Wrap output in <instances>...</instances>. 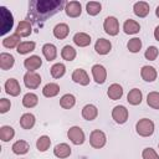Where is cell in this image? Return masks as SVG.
<instances>
[{"label": "cell", "mask_w": 159, "mask_h": 159, "mask_svg": "<svg viewBox=\"0 0 159 159\" xmlns=\"http://www.w3.org/2000/svg\"><path fill=\"white\" fill-rule=\"evenodd\" d=\"M142 158L143 159H159V155L153 148H145L142 152Z\"/></svg>", "instance_id": "42"}, {"label": "cell", "mask_w": 159, "mask_h": 159, "mask_svg": "<svg viewBox=\"0 0 159 159\" xmlns=\"http://www.w3.org/2000/svg\"><path fill=\"white\" fill-rule=\"evenodd\" d=\"M65 12L68 17H78L82 12V5L78 1H68L65 4Z\"/></svg>", "instance_id": "10"}, {"label": "cell", "mask_w": 159, "mask_h": 159, "mask_svg": "<svg viewBox=\"0 0 159 159\" xmlns=\"http://www.w3.org/2000/svg\"><path fill=\"white\" fill-rule=\"evenodd\" d=\"M0 16H1V35H5L6 32H9L12 26H14V17L12 14L5 7V6H0Z\"/></svg>", "instance_id": "3"}, {"label": "cell", "mask_w": 159, "mask_h": 159, "mask_svg": "<svg viewBox=\"0 0 159 159\" xmlns=\"http://www.w3.org/2000/svg\"><path fill=\"white\" fill-rule=\"evenodd\" d=\"M50 71H51V76L53 78H61L65 75V72H66V67H65L63 63L58 62V63L52 65V67L50 68Z\"/></svg>", "instance_id": "38"}, {"label": "cell", "mask_w": 159, "mask_h": 159, "mask_svg": "<svg viewBox=\"0 0 159 159\" xmlns=\"http://www.w3.org/2000/svg\"><path fill=\"white\" fill-rule=\"evenodd\" d=\"M24 83L29 89H36L41 83V76L37 72L27 71L24 75Z\"/></svg>", "instance_id": "6"}, {"label": "cell", "mask_w": 159, "mask_h": 159, "mask_svg": "<svg viewBox=\"0 0 159 159\" xmlns=\"http://www.w3.org/2000/svg\"><path fill=\"white\" fill-rule=\"evenodd\" d=\"M140 30V25L138 21L133 20V19H128L124 21L123 24V31L127 34V35H134V34H138Z\"/></svg>", "instance_id": "18"}, {"label": "cell", "mask_w": 159, "mask_h": 159, "mask_svg": "<svg viewBox=\"0 0 159 159\" xmlns=\"http://www.w3.org/2000/svg\"><path fill=\"white\" fill-rule=\"evenodd\" d=\"M11 149H12V152H14L16 155H24V154H26V153L29 152L30 144H29L26 140L20 139V140H16V142L12 144Z\"/></svg>", "instance_id": "25"}, {"label": "cell", "mask_w": 159, "mask_h": 159, "mask_svg": "<svg viewBox=\"0 0 159 159\" xmlns=\"http://www.w3.org/2000/svg\"><path fill=\"white\" fill-rule=\"evenodd\" d=\"M103 29L109 36H116L119 32V22L114 16H108L104 19Z\"/></svg>", "instance_id": "7"}, {"label": "cell", "mask_w": 159, "mask_h": 159, "mask_svg": "<svg viewBox=\"0 0 159 159\" xmlns=\"http://www.w3.org/2000/svg\"><path fill=\"white\" fill-rule=\"evenodd\" d=\"M42 53H43L45 58L50 62V61H53L57 57V48L53 43H45L42 46Z\"/></svg>", "instance_id": "27"}, {"label": "cell", "mask_w": 159, "mask_h": 159, "mask_svg": "<svg viewBox=\"0 0 159 159\" xmlns=\"http://www.w3.org/2000/svg\"><path fill=\"white\" fill-rule=\"evenodd\" d=\"M101 10H102V5L98 1H89V2L86 4V11L91 16L98 15L101 12Z\"/></svg>", "instance_id": "36"}, {"label": "cell", "mask_w": 159, "mask_h": 159, "mask_svg": "<svg viewBox=\"0 0 159 159\" xmlns=\"http://www.w3.org/2000/svg\"><path fill=\"white\" fill-rule=\"evenodd\" d=\"M76 55H77L76 53V50L72 46H70V45L63 46L62 50H61V57L65 61H73L75 57H76Z\"/></svg>", "instance_id": "35"}, {"label": "cell", "mask_w": 159, "mask_h": 159, "mask_svg": "<svg viewBox=\"0 0 159 159\" xmlns=\"http://www.w3.org/2000/svg\"><path fill=\"white\" fill-rule=\"evenodd\" d=\"M11 108V102L6 98H1L0 99V113H6L9 109Z\"/></svg>", "instance_id": "43"}, {"label": "cell", "mask_w": 159, "mask_h": 159, "mask_svg": "<svg viewBox=\"0 0 159 159\" xmlns=\"http://www.w3.org/2000/svg\"><path fill=\"white\" fill-rule=\"evenodd\" d=\"M158 53H159V51H158V48L155 46H149L144 52V57L147 60H149V61H154L158 57Z\"/></svg>", "instance_id": "41"}, {"label": "cell", "mask_w": 159, "mask_h": 159, "mask_svg": "<svg viewBox=\"0 0 159 159\" xmlns=\"http://www.w3.org/2000/svg\"><path fill=\"white\" fill-rule=\"evenodd\" d=\"M68 34H70V27H68V25L65 24V22H60V24H57V25L53 27V36H55L56 39H58V40L66 39V37L68 36Z\"/></svg>", "instance_id": "19"}, {"label": "cell", "mask_w": 159, "mask_h": 159, "mask_svg": "<svg viewBox=\"0 0 159 159\" xmlns=\"http://www.w3.org/2000/svg\"><path fill=\"white\" fill-rule=\"evenodd\" d=\"M128 109L124 107V106H116L113 109H112V118L114 119L116 123L118 124H123L127 122L128 119Z\"/></svg>", "instance_id": "8"}, {"label": "cell", "mask_w": 159, "mask_h": 159, "mask_svg": "<svg viewBox=\"0 0 159 159\" xmlns=\"http://www.w3.org/2000/svg\"><path fill=\"white\" fill-rule=\"evenodd\" d=\"M76 104V98L71 93H66L60 98V106L63 109H71Z\"/></svg>", "instance_id": "31"}, {"label": "cell", "mask_w": 159, "mask_h": 159, "mask_svg": "<svg viewBox=\"0 0 159 159\" xmlns=\"http://www.w3.org/2000/svg\"><path fill=\"white\" fill-rule=\"evenodd\" d=\"M147 103L154 109H159V92H149L147 96Z\"/></svg>", "instance_id": "39"}, {"label": "cell", "mask_w": 159, "mask_h": 159, "mask_svg": "<svg viewBox=\"0 0 159 159\" xmlns=\"http://www.w3.org/2000/svg\"><path fill=\"white\" fill-rule=\"evenodd\" d=\"M112 48V43L109 40L106 39H98L94 43V50L98 55H107Z\"/></svg>", "instance_id": "14"}, {"label": "cell", "mask_w": 159, "mask_h": 159, "mask_svg": "<svg viewBox=\"0 0 159 159\" xmlns=\"http://www.w3.org/2000/svg\"><path fill=\"white\" fill-rule=\"evenodd\" d=\"M15 137V130L10 125H2L0 128V139L2 142H9Z\"/></svg>", "instance_id": "34"}, {"label": "cell", "mask_w": 159, "mask_h": 159, "mask_svg": "<svg viewBox=\"0 0 159 159\" xmlns=\"http://www.w3.org/2000/svg\"><path fill=\"white\" fill-rule=\"evenodd\" d=\"M35 46H36V43L34 41H22L16 47V51L20 55H26V53H30L31 51H34L35 50Z\"/></svg>", "instance_id": "33"}, {"label": "cell", "mask_w": 159, "mask_h": 159, "mask_svg": "<svg viewBox=\"0 0 159 159\" xmlns=\"http://www.w3.org/2000/svg\"><path fill=\"white\" fill-rule=\"evenodd\" d=\"M135 130L140 137H150L154 133V122L149 118H142L137 122Z\"/></svg>", "instance_id": "2"}, {"label": "cell", "mask_w": 159, "mask_h": 159, "mask_svg": "<svg viewBox=\"0 0 159 159\" xmlns=\"http://www.w3.org/2000/svg\"><path fill=\"white\" fill-rule=\"evenodd\" d=\"M72 81L81 86H87L89 83V77L83 68H77L72 72Z\"/></svg>", "instance_id": "11"}, {"label": "cell", "mask_w": 159, "mask_h": 159, "mask_svg": "<svg viewBox=\"0 0 159 159\" xmlns=\"http://www.w3.org/2000/svg\"><path fill=\"white\" fill-rule=\"evenodd\" d=\"M21 36H19L16 32L15 34H12V35H10V36H7V37H4V40H2V46L4 47H6V48H15V47H17L20 43H21Z\"/></svg>", "instance_id": "26"}, {"label": "cell", "mask_w": 159, "mask_h": 159, "mask_svg": "<svg viewBox=\"0 0 159 159\" xmlns=\"http://www.w3.org/2000/svg\"><path fill=\"white\" fill-rule=\"evenodd\" d=\"M127 48H128L130 52H133V53L139 52L140 48H142V40H140L139 37H133V39H130V40L127 42Z\"/></svg>", "instance_id": "40"}, {"label": "cell", "mask_w": 159, "mask_h": 159, "mask_svg": "<svg viewBox=\"0 0 159 159\" xmlns=\"http://www.w3.org/2000/svg\"><path fill=\"white\" fill-rule=\"evenodd\" d=\"M37 103H39V97L32 92H29L22 97V106L26 108H34Z\"/></svg>", "instance_id": "32"}, {"label": "cell", "mask_w": 159, "mask_h": 159, "mask_svg": "<svg viewBox=\"0 0 159 159\" xmlns=\"http://www.w3.org/2000/svg\"><path fill=\"white\" fill-rule=\"evenodd\" d=\"M158 147H159V144H158Z\"/></svg>", "instance_id": "46"}, {"label": "cell", "mask_w": 159, "mask_h": 159, "mask_svg": "<svg viewBox=\"0 0 159 159\" xmlns=\"http://www.w3.org/2000/svg\"><path fill=\"white\" fill-rule=\"evenodd\" d=\"M140 76L145 81V82H153L157 80V70L153 67V66H143L142 70H140Z\"/></svg>", "instance_id": "15"}, {"label": "cell", "mask_w": 159, "mask_h": 159, "mask_svg": "<svg viewBox=\"0 0 159 159\" xmlns=\"http://www.w3.org/2000/svg\"><path fill=\"white\" fill-rule=\"evenodd\" d=\"M142 98H143L142 91L138 89V88L130 89V91L128 92V94H127V101H128V103L132 104V106H138V104H140Z\"/></svg>", "instance_id": "23"}, {"label": "cell", "mask_w": 159, "mask_h": 159, "mask_svg": "<svg viewBox=\"0 0 159 159\" xmlns=\"http://www.w3.org/2000/svg\"><path fill=\"white\" fill-rule=\"evenodd\" d=\"M5 92L12 97H16L20 94L21 92V87H20V83L17 82V80L15 78H9L6 82H5Z\"/></svg>", "instance_id": "12"}, {"label": "cell", "mask_w": 159, "mask_h": 159, "mask_svg": "<svg viewBox=\"0 0 159 159\" xmlns=\"http://www.w3.org/2000/svg\"><path fill=\"white\" fill-rule=\"evenodd\" d=\"M15 63V58L12 55L7 53V52H1L0 53V68L6 71L10 70Z\"/></svg>", "instance_id": "21"}, {"label": "cell", "mask_w": 159, "mask_h": 159, "mask_svg": "<svg viewBox=\"0 0 159 159\" xmlns=\"http://www.w3.org/2000/svg\"><path fill=\"white\" fill-rule=\"evenodd\" d=\"M150 11L149 4L145 1H137L133 5V12L138 16V17H145Z\"/></svg>", "instance_id": "16"}, {"label": "cell", "mask_w": 159, "mask_h": 159, "mask_svg": "<svg viewBox=\"0 0 159 159\" xmlns=\"http://www.w3.org/2000/svg\"><path fill=\"white\" fill-rule=\"evenodd\" d=\"M67 137L68 139L75 144V145H81L84 143L86 140V135H84V132L82 130V128L77 127V125H73L68 130H67Z\"/></svg>", "instance_id": "5"}, {"label": "cell", "mask_w": 159, "mask_h": 159, "mask_svg": "<svg viewBox=\"0 0 159 159\" xmlns=\"http://www.w3.org/2000/svg\"><path fill=\"white\" fill-rule=\"evenodd\" d=\"M63 1L58 0H45V1H35L31 4V11L35 15L36 19H46L48 16H52L55 12H57L61 6L63 5Z\"/></svg>", "instance_id": "1"}, {"label": "cell", "mask_w": 159, "mask_h": 159, "mask_svg": "<svg viewBox=\"0 0 159 159\" xmlns=\"http://www.w3.org/2000/svg\"><path fill=\"white\" fill-rule=\"evenodd\" d=\"M98 116V109L94 104H86L82 108V117L86 120H93Z\"/></svg>", "instance_id": "24"}, {"label": "cell", "mask_w": 159, "mask_h": 159, "mask_svg": "<svg viewBox=\"0 0 159 159\" xmlns=\"http://www.w3.org/2000/svg\"><path fill=\"white\" fill-rule=\"evenodd\" d=\"M53 154H55V157H57L60 159L68 158L71 155V147L66 143H60L53 148Z\"/></svg>", "instance_id": "17"}, {"label": "cell", "mask_w": 159, "mask_h": 159, "mask_svg": "<svg viewBox=\"0 0 159 159\" xmlns=\"http://www.w3.org/2000/svg\"><path fill=\"white\" fill-rule=\"evenodd\" d=\"M155 15L159 17V6H157V10H155Z\"/></svg>", "instance_id": "45"}, {"label": "cell", "mask_w": 159, "mask_h": 159, "mask_svg": "<svg viewBox=\"0 0 159 159\" xmlns=\"http://www.w3.org/2000/svg\"><path fill=\"white\" fill-rule=\"evenodd\" d=\"M107 143V137L104 134V132L99 130V129H94L89 134V144L92 148L94 149H101L106 145Z\"/></svg>", "instance_id": "4"}, {"label": "cell", "mask_w": 159, "mask_h": 159, "mask_svg": "<svg viewBox=\"0 0 159 159\" xmlns=\"http://www.w3.org/2000/svg\"><path fill=\"white\" fill-rule=\"evenodd\" d=\"M51 145V139L47 135H41L36 140V148L39 152H46Z\"/></svg>", "instance_id": "37"}, {"label": "cell", "mask_w": 159, "mask_h": 159, "mask_svg": "<svg viewBox=\"0 0 159 159\" xmlns=\"http://www.w3.org/2000/svg\"><path fill=\"white\" fill-rule=\"evenodd\" d=\"M35 122H36V119L32 113H24L20 118V125L24 129H31L35 125Z\"/></svg>", "instance_id": "30"}, {"label": "cell", "mask_w": 159, "mask_h": 159, "mask_svg": "<svg viewBox=\"0 0 159 159\" xmlns=\"http://www.w3.org/2000/svg\"><path fill=\"white\" fill-rule=\"evenodd\" d=\"M107 96H108L111 99H113V101L120 99L122 96H123V88H122V86L118 84V83L111 84V86L108 87V89H107Z\"/></svg>", "instance_id": "22"}, {"label": "cell", "mask_w": 159, "mask_h": 159, "mask_svg": "<svg viewBox=\"0 0 159 159\" xmlns=\"http://www.w3.org/2000/svg\"><path fill=\"white\" fill-rule=\"evenodd\" d=\"M41 65H42V60L37 55H32V56L25 58V61H24V66L27 71H34L35 72L37 68L41 67Z\"/></svg>", "instance_id": "13"}, {"label": "cell", "mask_w": 159, "mask_h": 159, "mask_svg": "<svg viewBox=\"0 0 159 159\" xmlns=\"http://www.w3.org/2000/svg\"><path fill=\"white\" fill-rule=\"evenodd\" d=\"M154 37H155V40L157 41H159V25L155 27V30H154Z\"/></svg>", "instance_id": "44"}, {"label": "cell", "mask_w": 159, "mask_h": 159, "mask_svg": "<svg viewBox=\"0 0 159 159\" xmlns=\"http://www.w3.org/2000/svg\"><path fill=\"white\" fill-rule=\"evenodd\" d=\"M60 92V86L57 83H53V82H50L47 83L43 88H42V94L47 98H51V97H55L57 96Z\"/></svg>", "instance_id": "29"}, {"label": "cell", "mask_w": 159, "mask_h": 159, "mask_svg": "<svg viewBox=\"0 0 159 159\" xmlns=\"http://www.w3.org/2000/svg\"><path fill=\"white\" fill-rule=\"evenodd\" d=\"M91 72H92V76H93V80L96 81V83L102 84V83L106 82V80H107V71H106V68L102 65H99V63L93 65L92 68H91Z\"/></svg>", "instance_id": "9"}, {"label": "cell", "mask_w": 159, "mask_h": 159, "mask_svg": "<svg viewBox=\"0 0 159 159\" xmlns=\"http://www.w3.org/2000/svg\"><path fill=\"white\" fill-rule=\"evenodd\" d=\"M91 36L86 32H77L73 36V42L80 47H86L91 43Z\"/></svg>", "instance_id": "28"}, {"label": "cell", "mask_w": 159, "mask_h": 159, "mask_svg": "<svg viewBox=\"0 0 159 159\" xmlns=\"http://www.w3.org/2000/svg\"><path fill=\"white\" fill-rule=\"evenodd\" d=\"M15 32H16L19 36H21V37H27V36H30L31 32H32V27H31L30 21H27V20L20 21L19 25H17V27H16V31H15Z\"/></svg>", "instance_id": "20"}]
</instances>
